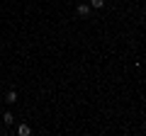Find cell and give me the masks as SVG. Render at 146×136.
Returning a JSON list of instances; mask_svg holds the SVG:
<instances>
[{
    "label": "cell",
    "instance_id": "cell-4",
    "mask_svg": "<svg viewBox=\"0 0 146 136\" xmlns=\"http://www.w3.org/2000/svg\"><path fill=\"white\" fill-rule=\"evenodd\" d=\"M90 5H93V7H102L105 0H90Z\"/></svg>",
    "mask_w": 146,
    "mask_h": 136
},
{
    "label": "cell",
    "instance_id": "cell-1",
    "mask_svg": "<svg viewBox=\"0 0 146 136\" xmlns=\"http://www.w3.org/2000/svg\"><path fill=\"white\" fill-rule=\"evenodd\" d=\"M88 12H90V7L85 5V3H80V5H78V15H83V17H85Z\"/></svg>",
    "mask_w": 146,
    "mask_h": 136
},
{
    "label": "cell",
    "instance_id": "cell-5",
    "mask_svg": "<svg viewBox=\"0 0 146 136\" xmlns=\"http://www.w3.org/2000/svg\"><path fill=\"white\" fill-rule=\"evenodd\" d=\"M12 119H15V117H12L10 112H5V124H12Z\"/></svg>",
    "mask_w": 146,
    "mask_h": 136
},
{
    "label": "cell",
    "instance_id": "cell-3",
    "mask_svg": "<svg viewBox=\"0 0 146 136\" xmlns=\"http://www.w3.org/2000/svg\"><path fill=\"white\" fill-rule=\"evenodd\" d=\"M17 131H20L22 136H27V134H29V126H27V124H22V126H20V129H17Z\"/></svg>",
    "mask_w": 146,
    "mask_h": 136
},
{
    "label": "cell",
    "instance_id": "cell-2",
    "mask_svg": "<svg viewBox=\"0 0 146 136\" xmlns=\"http://www.w3.org/2000/svg\"><path fill=\"white\" fill-rule=\"evenodd\" d=\"M5 100H7V102H15V100H17V92H15V90H10V92L5 95Z\"/></svg>",
    "mask_w": 146,
    "mask_h": 136
}]
</instances>
